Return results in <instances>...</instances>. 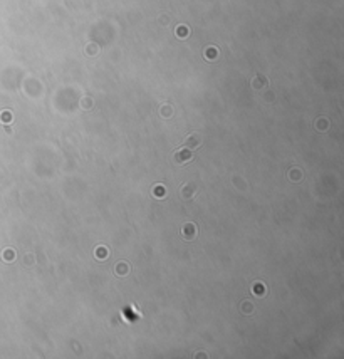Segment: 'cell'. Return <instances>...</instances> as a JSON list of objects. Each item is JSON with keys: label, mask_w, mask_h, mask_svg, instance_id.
I'll use <instances>...</instances> for the list:
<instances>
[{"label": "cell", "mask_w": 344, "mask_h": 359, "mask_svg": "<svg viewBox=\"0 0 344 359\" xmlns=\"http://www.w3.org/2000/svg\"><path fill=\"white\" fill-rule=\"evenodd\" d=\"M198 143H200L198 136H195V134H193V136H190V139H188V144H190V146H193V144H198Z\"/></svg>", "instance_id": "cell-2"}, {"label": "cell", "mask_w": 344, "mask_h": 359, "mask_svg": "<svg viewBox=\"0 0 344 359\" xmlns=\"http://www.w3.org/2000/svg\"><path fill=\"white\" fill-rule=\"evenodd\" d=\"M190 158H191V153H190V151H187V149H185V153H178V155L175 156V159L178 163H181V161L185 163V161H188Z\"/></svg>", "instance_id": "cell-1"}]
</instances>
